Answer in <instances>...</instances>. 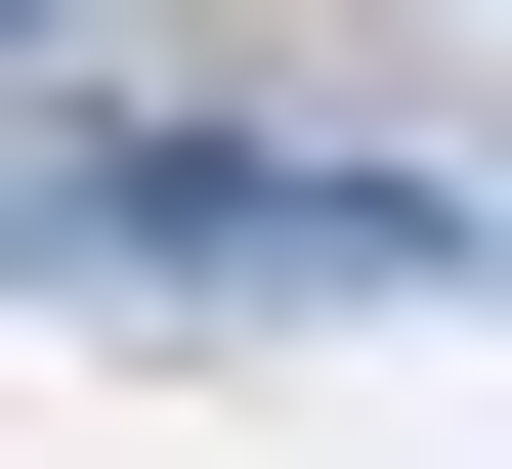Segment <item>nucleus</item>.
<instances>
[{"label":"nucleus","mask_w":512,"mask_h":469,"mask_svg":"<svg viewBox=\"0 0 512 469\" xmlns=\"http://www.w3.org/2000/svg\"><path fill=\"white\" fill-rule=\"evenodd\" d=\"M0 43H86V0H0Z\"/></svg>","instance_id":"obj_1"}]
</instances>
